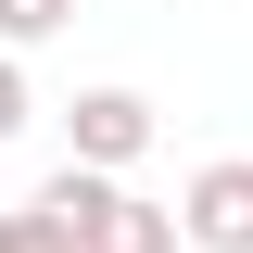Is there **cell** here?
I'll return each instance as SVG.
<instances>
[{
    "mask_svg": "<svg viewBox=\"0 0 253 253\" xmlns=\"http://www.w3.org/2000/svg\"><path fill=\"white\" fill-rule=\"evenodd\" d=\"M63 26H76V0H0V51H38Z\"/></svg>",
    "mask_w": 253,
    "mask_h": 253,
    "instance_id": "cell-5",
    "label": "cell"
},
{
    "mask_svg": "<svg viewBox=\"0 0 253 253\" xmlns=\"http://www.w3.org/2000/svg\"><path fill=\"white\" fill-rule=\"evenodd\" d=\"M177 241L190 253H253V165L241 152H215L203 177L177 190Z\"/></svg>",
    "mask_w": 253,
    "mask_h": 253,
    "instance_id": "cell-2",
    "label": "cell"
},
{
    "mask_svg": "<svg viewBox=\"0 0 253 253\" xmlns=\"http://www.w3.org/2000/svg\"><path fill=\"white\" fill-rule=\"evenodd\" d=\"M0 253H76V228H63L51 203H38V190H26V203L0 215Z\"/></svg>",
    "mask_w": 253,
    "mask_h": 253,
    "instance_id": "cell-4",
    "label": "cell"
},
{
    "mask_svg": "<svg viewBox=\"0 0 253 253\" xmlns=\"http://www.w3.org/2000/svg\"><path fill=\"white\" fill-rule=\"evenodd\" d=\"M76 253H177V203H139V190H114L89 215V241Z\"/></svg>",
    "mask_w": 253,
    "mask_h": 253,
    "instance_id": "cell-3",
    "label": "cell"
},
{
    "mask_svg": "<svg viewBox=\"0 0 253 253\" xmlns=\"http://www.w3.org/2000/svg\"><path fill=\"white\" fill-rule=\"evenodd\" d=\"M152 139H165V114L139 89H76L63 101V165H89V177H126Z\"/></svg>",
    "mask_w": 253,
    "mask_h": 253,
    "instance_id": "cell-1",
    "label": "cell"
},
{
    "mask_svg": "<svg viewBox=\"0 0 253 253\" xmlns=\"http://www.w3.org/2000/svg\"><path fill=\"white\" fill-rule=\"evenodd\" d=\"M26 114H38V101H26V63L0 51V139H26Z\"/></svg>",
    "mask_w": 253,
    "mask_h": 253,
    "instance_id": "cell-6",
    "label": "cell"
}]
</instances>
